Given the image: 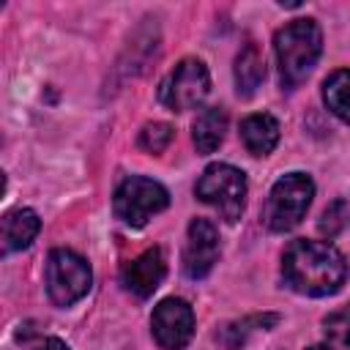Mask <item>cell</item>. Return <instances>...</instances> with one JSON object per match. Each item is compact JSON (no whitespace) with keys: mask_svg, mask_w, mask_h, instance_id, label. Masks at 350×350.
I'll return each instance as SVG.
<instances>
[{"mask_svg":"<svg viewBox=\"0 0 350 350\" xmlns=\"http://www.w3.org/2000/svg\"><path fill=\"white\" fill-rule=\"evenodd\" d=\"M284 282L304 295H334L347 279V262L328 241H293L282 257Z\"/></svg>","mask_w":350,"mask_h":350,"instance_id":"cell-1","label":"cell"},{"mask_svg":"<svg viewBox=\"0 0 350 350\" xmlns=\"http://www.w3.org/2000/svg\"><path fill=\"white\" fill-rule=\"evenodd\" d=\"M273 52H276L282 85L284 88L301 85L323 52V33H320L317 22L314 19L287 22L273 38Z\"/></svg>","mask_w":350,"mask_h":350,"instance_id":"cell-2","label":"cell"},{"mask_svg":"<svg viewBox=\"0 0 350 350\" xmlns=\"http://www.w3.org/2000/svg\"><path fill=\"white\" fill-rule=\"evenodd\" d=\"M312 197H314L312 178L304 172H287L273 183L262 211V221L273 232H287L306 216Z\"/></svg>","mask_w":350,"mask_h":350,"instance_id":"cell-3","label":"cell"},{"mask_svg":"<svg viewBox=\"0 0 350 350\" xmlns=\"http://www.w3.org/2000/svg\"><path fill=\"white\" fill-rule=\"evenodd\" d=\"M194 191L227 224H235L246 205V175L232 164H211L200 175Z\"/></svg>","mask_w":350,"mask_h":350,"instance_id":"cell-4","label":"cell"},{"mask_svg":"<svg viewBox=\"0 0 350 350\" xmlns=\"http://www.w3.org/2000/svg\"><path fill=\"white\" fill-rule=\"evenodd\" d=\"M44 276H46V293L57 306H71L74 301H79L93 282L90 265L85 262V257H79L71 249H52L46 257Z\"/></svg>","mask_w":350,"mask_h":350,"instance_id":"cell-5","label":"cell"},{"mask_svg":"<svg viewBox=\"0 0 350 350\" xmlns=\"http://www.w3.org/2000/svg\"><path fill=\"white\" fill-rule=\"evenodd\" d=\"M208 90H211V74H208L205 63L197 57H183L161 79L159 101L172 112H186V109H194L197 104H202Z\"/></svg>","mask_w":350,"mask_h":350,"instance_id":"cell-6","label":"cell"},{"mask_svg":"<svg viewBox=\"0 0 350 350\" xmlns=\"http://www.w3.org/2000/svg\"><path fill=\"white\" fill-rule=\"evenodd\" d=\"M167 205H170L167 189L161 183H156L150 178H139V175L126 178L112 197L115 216L129 227H142L153 213L164 211Z\"/></svg>","mask_w":350,"mask_h":350,"instance_id":"cell-7","label":"cell"},{"mask_svg":"<svg viewBox=\"0 0 350 350\" xmlns=\"http://www.w3.org/2000/svg\"><path fill=\"white\" fill-rule=\"evenodd\" d=\"M150 328L164 350H183L194 334V312L183 298H164L153 309Z\"/></svg>","mask_w":350,"mask_h":350,"instance_id":"cell-8","label":"cell"},{"mask_svg":"<svg viewBox=\"0 0 350 350\" xmlns=\"http://www.w3.org/2000/svg\"><path fill=\"white\" fill-rule=\"evenodd\" d=\"M219 260V230L208 219H191L183 246V271L189 279H202Z\"/></svg>","mask_w":350,"mask_h":350,"instance_id":"cell-9","label":"cell"},{"mask_svg":"<svg viewBox=\"0 0 350 350\" xmlns=\"http://www.w3.org/2000/svg\"><path fill=\"white\" fill-rule=\"evenodd\" d=\"M164 273H167L164 254H161V249L153 246V249L142 252L139 257H134L131 262H126L120 279H123L126 290H131V293L139 295V298H148V295H153V290L161 284Z\"/></svg>","mask_w":350,"mask_h":350,"instance_id":"cell-10","label":"cell"},{"mask_svg":"<svg viewBox=\"0 0 350 350\" xmlns=\"http://www.w3.org/2000/svg\"><path fill=\"white\" fill-rule=\"evenodd\" d=\"M241 139L252 156H268L279 142V120L271 112H254L241 120Z\"/></svg>","mask_w":350,"mask_h":350,"instance_id":"cell-11","label":"cell"},{"mask_svg":"<svg viewBox=\"0 0 350 350\" xmlns=\"http://www.w3.org/2000/svg\"><path fill=\"white\" fill-rule=\"evenodd\" d=\"M41 230V219L30 208H16L3 219V252H19L33 243Z\"/></svg>","mask_w":350,"mask_h":350,"instance_id":"cell-12","label":"cell"},{"mask_svg":"<svg viewBox=\"0 0 350 350\" xmlns=\"http://www.w3.org/2000/svg\"><path fill=\"white\" fill-rule=\"evenodd\" d=\"M224 131H227V112L221 107H208L197 115L194 126H191V137L200 153H213L221 142H224Z\"/></svg>","mask_w":350,"mask_h":350,"instance_id":"cell-13","label":"cell"},{"mask_svg":"<svg viewBox=\"0 0 350 350\" xmlns=\"http://www.w3.org/2000/svg\"><path fill=\"white\" fill-rule=\"evenodd\" d=\"M265 79V60L254 44H246L235 57V85L241 96H252Z\"/></svg>","mask_w":350,"mask_h":350,"instance_id":"cell-14","label":"cell"},{"mask_svg":"<svg viewBox=\"0 0 350 350\" xmlns=\"http://www.w3.org/2000/svg\"><path fill=\"white\" fill-rule=\"evenodd\" d=\"M325 107L345 123H350V68H336L323 82Z\"/></svg>","mask_w":350,"mask_h":350,"instance_id":"cell-15","label":"cell"},{"mask_svg":"<svg viewBox=\"0 0 350 350\" xmlns=\"http://www.w3.org/2000/svg\"><path fill=\"white\" fill-rule=\"evenodd\" d=\"M323 331L328 336V345H336V347H347L350 350V304L331 312L325 320H323Z\"/></svg>","mask_w":350,"mask_h":350,"instance_id":"cell-16","label":"cell"},{"mask_svg":"<svg viewBox=\"0 0 350 350\" xmlns=\"http://www.w3.org/2000/svg\"><path fill=\"white\" fill-rule=\"evenodd\" d=\"M172 137H175V131H172L170 123H148V126H142V131H139V145H142L148 153H161V150L172 142Z\"/></svg>","mask_w":350,"mask_h":350,"instance_id":"cell-17","label":"cell"},{"mask_svg":"<svg viewBox=\"0 0 350 350\" xmlns=\"http://www.w3.org/2000/svg\"><path fill=\"white\" fill-rule=\"evenodd\" d=\"M347 219H350V213H347V202L345 200H336V202H331L325 211H323V219H320V235H325V238H334V235H339L345 227H347Z\"/></svg>","mask_w":350,"mask_h":350,"instance_id":"cell-18","label":"cell"},{"mask_svg":"<svg viewBox=\"0 0 350 350\" xmlns=\"http://www.w3.org/2000/svg\"><path fill=\"white\" fill-rule=\"evenodd\" d=\"M33 350H71V347L66 342H60L57 336H44V339H38L33 345Z\"/></svg>","mask_w":350,"mask_h":350,"instance_id":"cell-19","label":"cell"},{"mask_svg":"<svg viewBox=\"0 0 350 350\" xmlns=\"http://www.w3.org/2000/svg\"><path fill=\"white\" fill-rule=\"evenodd\" d=\"M309 350H331V345H312Z\"/></svg>","mask_w":350,"mask_h":350,"instance_id":"cell-20","label":"cell"}]
</instances>
